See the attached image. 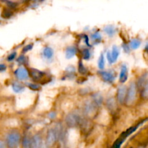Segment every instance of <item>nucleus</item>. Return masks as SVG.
<instances>
[{
  "label": "nucleus",
  "mask_w": 148,
  "mask_h": 148,
  "mask_svg": "<svg viewBox=\"0 0 148 148\" xmlns=\"http://www.w3.org/2000/svg\"><path fill=\"white\" fill-rule=\"evenodd\" d=\"M20 141V134L17 132H11L7 135V144L10 147L18 146Z\"/></svg>",
  "instance_id": "1"
},
{
  "label": "nucleus",
  "mask_w": 148,
  "mask_h": 148,
  "mask_svg": "<svg viewBox=\"0 0 148 148\" xmlns=\"http://www.w3.org/2000/svg\"><path fill=\"white\" fill-rule=\"evenodd\" d=\"M127 94L126 95L125 102L127 105H131L133 103L136 98V94H137V88L134 83H132L130 85L128 91H127Z\"/></svg>",
  "instance_id": "2"
},
{
  "label": "nucleus",
  "mask_w": 148,
  "mask_h": 148,
  "mask_svg": "<svg viewBox=\"0 0 148 148\" xmlns=\"http://www.w3.org/2000/svg\"><path fill=\"white\" fill-rule=\"evenodd\" d=\"M65 121H66V124L69 127H76V126H77L79 124L80 119H79V117L77 114H69L66 116V119H65Z\"/></svg>",
  "instance_id": "3"
},
{
  "label": "nucleus",
  "mask_w": 148,
  "mask_h": 148,
  "mask_svg": "<svg viewBox=\"0 0 148 148\" xmlns=\"http://www.w3.org/2000/svg\"><path fill=\"white\" fill-rule=\"evenodd\" d=\"M59 132L55 130H50L48 132L47 137H46V144L47 145L51 146L56 142L57 138L59 137Z\"/></svg>",
  "instance_id": "4"
},
{
  "label": "nucleus",
  "mask_w": 148,
  "mask_h": 148,
  "mask_svg": "<svg viewBox=\"0 0 148 148\" xmlns=\"http://www.w3.org/2000/svg\"><path fill=\"white\" fill-rule=\"evenodd\" d=\"M126 95H127V88L125 86L120 87L117 92V99L119 103L122 104L125 102Z\"/></svg>",
  "instance_id": "5"
},
{
  "label": "nucleus",
  "mask_w": 148,
  "mask_h": 148,
  "mask_svg": "<svg viewBox=\"0 0 148 148\" xmlns=\"http://www.w3.org/2000/svg\"><path fill=\"white\" fill-rule=\"evenodd\" d=\"M14 73H15L17 78H18L19 79H20V80H24V79H26L28 77V72H27V71L23 67L18 68V69L15 71Z\"/></svg>",
  "instance_id": "6"
},
{
  "label": "nucleus",
  "mask_w": 148,
  "mask_h": 148,
  "mask_svg": "<svg viewBox=\"0 0 148 148\" xmlns=\"http://www.w3.org/2000/svg\"><path fill=\"white\" fill-rule=\"evenodd\" d=\"M101 75L103 79L107 82H112L114 80V76L113 74L108 72H101Z\"/></svg>",
  "instance_id": "7"
},
{
  "label": "nucleus",
  "mask_w": 148,
  "mask_h": 148,
  "mask_svg": "<svg viewBox=\"0 0 148 148\" xmlns=\"http://www.w3.org/2000/svg\"><path fill=\"white\" fill-rule=\"evenodd\" d=\"M127 75H128V73H127V68L125 65H123L122 67H121V73H120L119 76V80L121 82H126V80L127 79Z\"/></svg>",
  "instance_id": "8"
},
{
  "label": "nucleus",
  "mask_w": 148,
  "mask_h": 148,
  "mask_svg": "<svg viewBox=\"0 0 148 148\" xmlns=\"http://www.w3.org/2000/svg\"><path fill=\"white\" fill-rule=\"evenodd\" d=\"M42 144V140L40 136L35 135L31 141V146L34 147H40Z\"/></svg>",
  "instance_id": "9"
},
{
  "label": "nucleus",
  "mask_w": 148,
  "mask_h": 148,
  "mask_svg": "<svg viewBox=\"0 0 148 148\" xmlns=\"http://www.w3.org/2000/svg\"><path fill=\"white\" fill-rule=\"evenodd\" d=\"M31 76L36 80H39L40 79H41L42 77L44 75V73L43 72H40V71L38 70V69H33L31 70Z\"/></svg>",
  "instance_id": "10"
},
{
  "label": "nucleus",
  "mask_w": 148,
  "mask_h": 148,
  "mask_svg": "<svg viewBox=\"0 0 148 148\" xmlns=\"http://www.w3.org/2000/svg\"><path fill=\"white\" fill-rule=\"evenodd\" d=\"M119 55V48L116 46H113L112 52L111 53V59H112L113 63L116 62V61L118 59Z\"/></svg>",
  "instance_id": "11"
},
{
  "label": "nucleus",
  "mask_w": 148,
  "mask_h": 148,
  "mask_svg": "<svg viewBox=\"0 0 148 148\" xmlns=\"http://www.w3.org/2000/svg\"><path fill=\"white\" fill-rule=\"evenodd\" d=\"M77 53V49L73 46L68 47L66 50V57L67 59H71Z\"/></svg>",
  "instance_id": "12"
},
{
  "label": "nucleus",
  "mask_w": 148,
  "mask_h": 148,
  "mask_svg": "<svg viewBox=\"0 0 148 148\" xmlns=\"http://www.w3.org/2000/svg\"><path fill=\"white\" fill-rule=\"evenodd\" d=\"M12 89L14 92H20L24 90V86L22 85L20 83H18V82H16L12 84Z\"/></svg>",
  "instance_id": "13"
},
{
  "label": "nucleus",
  "mask_w": 148,
  "mask_h": 148,
  "mask_svg": "<svg viewBox=\"0 0 148 148\" xmlns=\"http://www.w3.org/2000/svg\"><path fill=\"white\" fill-rule=\"evenodd\" d=\"M53 51L52 50V49H51L50 47H46L45 48L44 50H43V55L47 59H50L53 56Z\"/></svg>",
  "instance_id": "14"
},
{
  "label": "nucleus",
  "mask_w": 148,
  "mask_h": 148,
  "mask_svg": "<svg viewBox=\"0 0 148 148\" xmlns=\"http://www.w3.org/2000/svg\"><path fill=\"white\" fill-rule=\"evenodd\" d=\"M140 44H141V42L138 39H133L131 42H130V48L132 49H137L140 47Z\"/></svg>",
  "instance_id": "15"
},
{
  "label": "nucleus",
  "mask_w": 148,
  "mask_h": 148,
  "mask_svg": "<svg viewBox=\"0 0 148 148\" xmlns=\"http://www.w3.org/2000/svg\"><path fill=\"white\" fill-rule=\"evenodd\" d=\"M104 30H105L106 33L108 35H109V36H113V35L115 33V29H114V27H112V26H107V27H105Z\"/></svg>",
  "instance_id": "16"
},
{
  "label": "nucleus",
  "mask_w": 148,
  "mask_h": 148,
  "mask_svg": "<svg viewBox=\"0 0 148 148\" xmlns=\"http://www.w3.org/2000/svg\"><path fill=\"white\" fill-rule=\"evenodd\" d=\"M78 70H79V73L82 74V75H84V74L87 72V69L85 67V66H84V64L81 61H79V64H78Z\"/></svg>",
  "instance_id": "17"
},
{
  "label": "nucleus",
  "mask_w": 148,
  "mask_h": 148,
  "mask_svg": "<svg viewBox=\"0 0 148 148\" xmlns=\"http://www.w3.org/2000/svg\"><path fill=\"white\" fill-rule=\"evenodd\" d=\"M105 66V60H104L103 55L101 54L100 56L99 59H98V67L100 69H103Z\"/></svg>",
  "instance_id": "18"
},
{
  "label": "nucleus",
  "mask_w": 148,
  "mask_h": 148,
  "mask_svg": "<svg viewBox=\"0 0 148 148\" xmlns=\"http://www.w3.org/2000/svg\"><path fill=\"white\" fill-rule=\"evenodd\" d=\"M23 145L24 147H31V140L27 137H25L23 140Z\"/></svg>",
  "instance_id": "19"
},
{
  "label": "nucleus",
  "mask_w": 148,
  "mask_h": 148,
  "mask_svg": "<svg viewBox=\"0 0 148 148\" xmlns=\"http://www.w3.org/2000/svg\"><path fill=\"white\" fill-rule=\"evenodd\" d=\"M107 105H108V107L109 108V109H114L116 107V103L115 100L114 98H111L108 101V103H107Z\"/></svg>",
  "instance_id": "20"
},
{
  "label": "nucleus",
  "mask_w": 148,
  "mask_h": 148,
  "mask_svg": "<svg viewBox=\"0 0 148 148\" xmlns=\"http://www.w3.org/2000/svg\"><path fill=\"white\" fill-rule=\"evenodd\" d=\"M93 98H94V101H95V103H96L97 105H100V104L102 103L103 98H102V96H101V95H98V94H95V95L93 96Z\"/></svg>",
  "instance_id": "21"
},
{
  "label": "nucleus",
  "mask_w": 148,
  "mask_h": 148,
  "mask_svg": "<svg viewBox=\"0 0 148 148\" xmlns=\"http://www.w3.org/2000/svg\"><path fill=\"white\" fill-rule=\"evenodd\" d=\"M90 51L88 49H84L82 51V56L85 59H88L90 58Z\"/></svg>",
  "instance_id": "22"
},
{
  "label": "nucleus",
  "mask_w": 148,
  "mask_h": 148,
  "mask_svg": "<svg viewBox=\"0 0 148 148\" xmlns=\"http://www.w3.org/2000/svg\"><path fill=\"white\" fill-rule=\"evenodd\" d=\"M92 40H95V42L96 41L98 42L101 40V36L98 33H94V34H92Z\"/></svg>",
  "instance_id": "23"
},
{
  "label": "nucleus",
  "mask_w": 148,
  "mask_h": 148,
  "mask_svg": "<svg viewBox=\"0 0 148 148\" xmlns=\"http://www.w3.org/2000/svg\"><path fill=\"white\" fill-rule=\"evenodd\" d=\"M143 96L144 97V98H148V83L145 85V87L144 90H143Z\"/></svg>",
  "instance_id": "24"
},
{
  "label": "nucleus",
  "mask_w": 148,
  "mask_h": 148,
  "mask_svg": "<svg viewBox=\"0 0 148 148\" xmlns=\"http://www.w3.org/2000/svg\"><path fill=\"white\" fill-rule=\"evenodd\" d=\"M28 87L32 90H38L40 89V87L36 84H29Z\"/></svg>",
  "instance_id": "25"
},
{
  "label": "nucleus",
  "mask_w": 148,
  "mask_h": 148,
  "mask_svg": "<svg viewBox=\"0 0 148 148\" xmlns=\"http://www.w3.org/2000/svg\"><path fill=\"white\" fill-rule=\"evenodd\" d=\"M25 61H26L25 57L24 56H23V55H22V56H20V57L17 59V62H18V63H20V64H24L25 62Z\"/></svg>",
  "instance_id": "26"
},
{
  "label": "nucleus",
  "mask_w": 148,
  "mask_h": 148,
  "mask_svg": "<svg viewBox=\"0 0 148 148\" xmlns=\"http://www.w3.org/2000/svg\"><path fill=\"white\" fill-rule=\"evenodd\" d=\"M32 48H33V45H32V44L27 45V46H26L23 49V52H26V51H27L31 50Z\"/></svg>",
  "instance_id": "27"
},
{
  "label": "nucleus",
  "mask_w": 148,
  "mask_h": 148,
  "mask_svg": "<svg viewBox=\"0 0 148 148\" xmlns=\"http://www.w3.org/2000/svg\"><path fill=\"white\" fill-rule=\"evenodd\" d=\"M15 56H16V53H12V54H10V56H8V60L9 61L13 60V59L15 58Z\"/></svg>",
  "instance_id": "28"
},
{
  "label": "nucleus",
  "mask_w": 148,
  "mask_h": 148,
  "mask_svg": "<svg viewBox=\"0 0 148 148\" xmlns=\"http://www.w3.org/2000/svg\"><path fill=\"white\" fill-rule=\"evenodd\" d=\"M107 59H108V62H109L110 64L113 63L112 59H111V53H110V52H108V53H107Z\"/></svg>",
  "instance_id": "29"
},
{
  "label": "nucleus",
  "mask_w": 148,
  "mask_h": 148,
  "mask_svg": "<svg viewBox=\"0 0 148 148\" xmlns=\"http://www.w3.org/2000/svg\"><path fill=\"white\" fill-rule=\"evenodd\" d=\"M6 69V66L4 64H0V71H4Z\"/></svg>",
  "instance_id": "30"
},
{
  "label": "nucleus",
  "mask_w": 148,
  "mask_h": 148,
  "mask_svg": "<svg viewBox=\"0 0 148 148\" xmlns=\"http://www.w3.org/2000/svg\"><path fill=\"white\" fill-rule=\"evenodd\" d=\"M5 147H6V145H5V144H4V142L0 141V148H4Z\"/></svg>",
  "instance_id": "31"
},
{
  "label": "nucleus",
  "mask_w": 148,
  "mask_h": 148,
  "mask_svg": "<svg viewBox=\"0 0 148 148\" xmlns=\"http://www.w3.org/2000/svg\"><path fill=\"white\" fill-rule=\"evenodd\" d=\"M145 51H148V44L146 45V46H145Z\"/></svg>",
  "instance_id": "32"
},
{
  "label": "nucleus",
  "mask_w": 148,
  "mask_h": 148,
  "mask_svg": "<svg viewBox=\"0 0 148 148\" xmlns=\"http://www.w3.org/2000/svg\"><path fill=\"white\" fill-rule=\"evenodd\" d=\"M23 1H27V0H23Z\"/></svg>",
  "instance_id": "33"
}]
</instances>
